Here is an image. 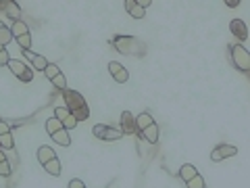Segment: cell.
Returning a JSON list of instances; mask_svg holds the SVG:
<instances>
[{"mask_svg": "<svg viewBox=\"0 0 250 188\" xmlns=\"http://www.w3.org/2000/svg\"><path fill=\"white\" fill-rule=\"evenodd\" d=\"M23 54H25V59L34 65L36 71H46V67H48V59H46L44 54H38L34 50H23Z\"/></svg>", "mask_w": 250, "mask_h": 188, "instance_id": "cell-11", "label": "cell"}, {"mask_svg": "<svg viewBox=\"0 0 250 188\" xmlns=\"http://www.w3.org/2000/svg\"><path fill=\"white\" fill-rule=\"evenodd\" d=\"M125 11H127L129 15H131V17H134V19H144V15H146V11L142 9V6H140L138 2H136V0H125Z\"/></svg>", "mask_w": 250, "mask_h": 188, "instance_id": "cell-16", "label": "cell"}, {"mask_svg": "<svg viewBox=\"0 0 250 188\" xmlns=\"http://www.w3.org/2000/svg\"><path fill=\"white\" fill-rule=\"evenodd\" d=\"M62 98H65V109L69 113H71L77 123L80 121H85L90 117V107L88 103H85V98L82 96L80 92H75V90H62Z\"/></svg>", "mask_w": 250, "mask_h": 188, "instance_id": "cell-1", "label": "cell"}, {"mask_svg": "<svg viewBox=\"0 0 250 188\" xmlns=\"http://www.w3.org/2000/svg\"><path fill=\"white\" fill-rule=\"evenodd\" d=\"M11 34H13V40H17V44L23 50H31V34L25 21H13Z\"/></svg>", "mask_w": 250, "mask_h": 188, "instance_id": "cell-4", "label": "cell"}, {"mask_svg": "<svg viewBox=\"0 0 250 188\" xmlns=\"http://www.w3.org/2000/svg\"><path fill=\"white\" fill-rule=\"evenodd\" d=\"M196 174H198V169L194 167V165H190V163H186V165H182V169H179V178H182L184 182H188V180H192Z\"/></svg>", "mask_w": 250, "mask_h": 188, "instance_id": "cell-19", "label": "cell"}, {"mask_svg": "<svg viewBox=\"0 0 250 188\" xmlns=\"http://www.w3.org/2000/svg\"><path fill=\"white\" fill-rule=\"evenodd\" d=\"M6 67H9V71H11L15 77H17V80H21V82H31V80H34V69H29L23 61L11 59Z\"/></svg>", "mask_w": 250, "mask_h": 188, "instance_id": "cell-6", "label": "cell"}, {"mask_svg": "<svg viewBox=\"0 0 250 188\" xmlns=\"http://www.w3.org/2000/svg\"><path fill=\"white\" fill-rule=\"evenodd\" d=\"M229 29H231L233 38H238L240 42H244L246 38H248V27H246V21H242V19H233V21L229 23Z\"/></svg>", "mask_w": 250, "mask_h": 188, "instance_id": "cell-13", "label": "cell"}, {"mask_svg": "<svg viewBox=\"0 0 250 188\" xmlns=\"http://www.w3.org/2000/svg\"><path fill=\"white\" fill-rule=\"evenodd\" d=\"M92 134L96 138H100V140H104V142H115V140L123 138L121 128H111V125H104V123H96V125H94Z\"/></svg>", "mask_w": 250, "mask_h": 188, "instance_id": "cell-5", "label": "cell"}, {"mask_svg": "<svg viewBox=\"0 0 250 188\" xmlns=\"http://www.w3.org/2000/svg\"><path fill=\"white\" fill-rule=\"evenodd\" d=\"M186 186H188V188H205V178H202L200 174H196L192 180H188Z\"/></svg>", "mask_w": 250, "mask_h": 188, "instance_id": "cell-25", "label": "cell"}, {"mask_svg": "<svg viewBox=\"0 0 250 188\" xmlns=\"http://www.w3.org/2000/svg\"><path fill=\"white\" fill-rule=\"evenodd\" d=\"M54 157H57V153H54L50 146H46V144H44V146L38 148V161H40V165H46V163L52 161Z\"/></svg>", "mask_w": 250, "mask_h": 188, "instance_id": "cell-17", "label": "cell"}, {"mask_svg": "<svg viewBox=\"0 0 250 188\" xmlns=\"http://www.w3.org/2000/svg\"><path fill=\"white\" fill-rule=\"evenodd\" d=\"M140 136H142L146 142H150V144H156L159 142V125H156L154 121L150 125H146V128L140 132Z\"/></svg>", "mask_w": 250, "mask_h": 188, "instance_id": "cell-15", "label": "cell"}, {"mask_svg": "<svg viewBox=\"0 0 250 188\" xmlns=\"http://www.w3.org/2000/svg\"><path fill=\"white\" fill-rule=\"evenodd\" d=\"M46 77L57 86V88L62 92V90H67V77L62 75V71L59 69V65H54V63H48V67H46Z\"/></svg>", "mask_w": 250, "mask_h": 188, "instance_id": "cell-7", "label": "cell"}, {"mask_svg": "<svg viewBox=\"0 0 250 188\" xmlns=\"http://www.w3.org/2000/svg\"><path fill=\"white\" fill-rule=\"evenodd\" d=\"M54 117H57V119L62 123V128H65V130H73L77 125V119L67 111L65 107H57V109H54Z\"/></svg>", "mask_w": 250, "mask_h": 188, "instance_id": "cell-10", "label": "cell"}, {"mask_svg": "<svg viewBox=\"0 0 250 188\" xmlns=\"http://www.w3.org/2000/svg\"><path fill=\"white\" fill-rule=\"evenodd\" d=\"M69 188H88V186H85L83 182H82V180H71V182H69Z\"/></svg>", "mask_w": 250, "mask_h": 188, "instance_id": "cell-27", "label": "cell"}, {"mask_svg": "<svg viewBox=\"0 0 250 188\" xmlns=\"http://www.w3.org/2000/svg\"><path fill=\"white\" fill-rule=\"evenodd\" d=\"M0 146L6 148V151H11L15 148V140H13V134H11V125L0 119Z\"/></svg>", "mask_w": 250, "mask_h": 188, "instance_id": "cell-12", "label": "cell"}, {"mask_svg": "<svg viewBox=\"0 0 250 188\" xmlns=\"http://www.w3.org/2000/svg\"><path fill=\"white\" fill-rule=\"evenodd\" d=\"M46 171H48L50 176H61V161H59V157H54L52 161H48L46 165H42Z\"/></svg>", "mask_w": 250, "mask_h": 188, "instance_id": "cell-20", "label": "cell"}, {"mask_svg": "<svg viewBox=\"0 0 250 188\" xmlns=\"http://www.w3.org/2000/svg\"><path fill=\"white\" fill-rule=\"evenodd\" d=\"M4 9H6V13H9V17H11L13 21H19L21 11H19L17 4H15V2H4Z\"/></svg>", "mask_w": 250, "mask_h": 188, "instance_id": "cell-24", "label": "cell"}, {"mask_svg": "<svg viewBox=\"0 0 250 188\" xmlns=\"http://www.w3.org/2000/svg\"><path fill=\"white\" fill-rule=\"evenodd\" d=\"M238 155V148L233 146V144H219L215 146L213 151H210V161H223V159H229V157H236Z\"/></svg>", "mask_w": 250, "mask_h": 188, "instance_id": "cell-8", "label": "cell"}, {"mask_svg": "<svg viewBox=\"0 0 250 188\" xmlns=\"http://www.w3.org/2000/svg\"><path fill=\"white\" fill-rule=\"evenodd\" d=\"M13 40V34H11V27H6L2 21H0V44L6 46Z\"/></svg>", "mask_w": 250, "mask_h": 188, "instance_id": "cell-22", "label": "cell"}, {"mask_svg": "<svg viewBox=\"0 0 250 188\" xmlns=\"http://www.w3.org/2000/svg\"><path fill=\"white\" fill-rule=\"evenodd\" d=\"M0 176L2 178H9L11 176V163L6 159V155L0 151Z\"/></svg>", "mask_w": 250, "mask_h": 188, "instance_id": "cell-21", "label": "cell"}, {"mask_svg": "<svg viewBox=\"0 0 250 188\" xmlns=\"http://www.w3.org/2000/svg\"><path fill=\"white\" fill-rule=\"evenodd\" d=\"M225 4L231 6V9H233V6H238V4H240V0H225Z\"/></svg>", "mask_w": 250, "mask_h": 188, "instance_id": "cell-29", "label": "cell"}, {"mask_svg": "<svg viewBox=\"0 0 250 188\" xmlns=\"http://www.w3.org/2000/svg\"><path fill=\"white\" fill-rule=\"evenodd\" d=\"M113 46L121 54H129V57H142L146 52V44L140 42L138 38H131V36H115L113 38Z\"/></svg>", "mask_w": 250, "mask_h": 188, "instance_id": "cell-2", "label": "cell"}, {"mask_svg": "<svg viewBox=\"0 0 250 188\" xmlns=\"http://www.w3.org/2000/svg\"><path fill=\"white\" fill-rule=\"evenodd\" d=\"M59 130H62V123L57 119V117H50V119L46 121V132H48V134L52 136L54 132H59Z\"/></svg>", "mask_w": 250, "mask_h": 188, "instance_id": "cell-23", "label": "cell"}, {"mask_svg": "<svg viewBox=\"0 0 250 188\" xmlns=\"http://www.w3.org/2000/svg\"><path fill=\"white\" fill-rule=\"evenodd\" d=\"M136 2H138V4H140V6H142V9H144V11H146V9H148V6H150V4H152V0H136Z\"/></svg>", "mask_w": 250, "mask_h": 188, "instance_id": "cell-28", "label": "cell"}, {"mask_svg": "<svg viewBox=\"0 0 250 188\" xmlns=\"http://www.w3.org/2000/svg\"><path fill=\"white\" fill-rule=\"evenodd\" d=\"M121 132L123 134H136V117L131 115L129 111H123L121 115Z\"/></svg>", "mask_w": 250, "mask_h": 188, "instance_id": "cell-14", "label": "cell"}, {"mask_svg": "<svg viewBox=\"0 0 250 188\" xmlns=\"http://www.w3.org/2000/svg\"><path fill=\"white\" fill-rule=\"evenodd\" d=\"M50 138H52L57 144H61V146H69V144H71V136H69V130H65V128L59 130V132H54Z\"/></svg>", "mask_w": 250, "mask_h": 188, "instance_id": "cell-18", "label": "cell"}, {"mask_svg": "<svg viewBox=\"0 0 250 188\" xmlns=\"http://www.w3.org/2000/svg\"><path fill=\"white\" fill-rule=\"evenodd\" d=\"M108 73H111V77H113L117 84H125V82L129 80L127 69H125L121 63H117V61H111V63H108Z\"/></svg>", "mask_w": 250, "mask_h": 188, "instance_id": "cell-9", "label": "cell"}, {"mask_svg": "<svg viewBox=\"0 0 250 188\" xmlns=\"http://www.w3.org/2000/svg\"><path fill=\"white\" fill-rule=\"evenodd\" d=\"M9 61H11L9 52H6V48H4L2 44H0V65H9Z\"/></svg>", "mask_w": 250, "mask_h": 188, "instance_id": "cell-26", "label": "cell"}, {"mask_svg": "<svg viewBox=\"0 0 250 188\" xmlns=\"http://www.w3.org/2000/svg\"><path fill=\"white\" fill-rule=\"evenodd\" d=\"M229 52H231L233 67H236L238 71H242V73H248L250 71V52L242 44H231Z\"/></svg>", "mask_w": 250, "mask_h": 188, "instance_id": "cell-3", "label": "cell"}]
</instances>
